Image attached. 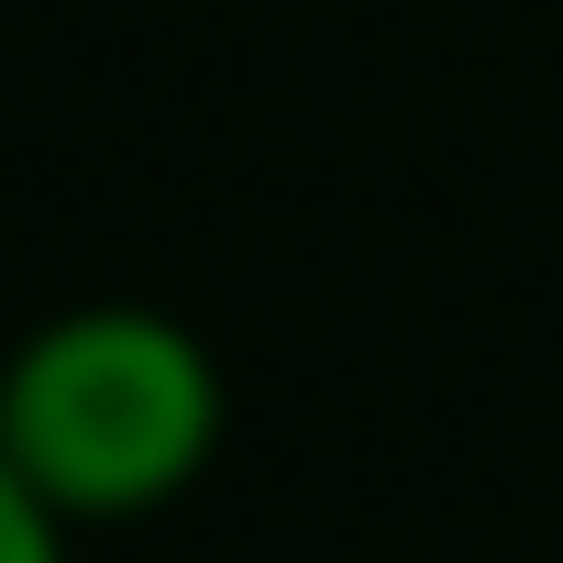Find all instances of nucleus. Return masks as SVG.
Masks as SVG:
<instances>
[{
    "label": "nucleus",
    "mask_w": 563,
    "mask_h": 563,
    "mask_svg": "<svg viewBox=\"0 0 563 563\" xmlns=\"http://www.w3.org/2000/svg\"><path fill=\"white\" fill-rule=\"evenodd\" d=\"M221 365L177 310L78 299L34 321L0 365V464H12L67 530L155 519L221 453Z\"/></svg>",
    "instance_id": "nucleus-1"
},
{
    "label": "nucleus",
    "mask_w": 563,
    "mask_h": 563,
    "mask_svg": "<svg viewBox=\"0 0 563 563\" xmlns=\"http://www.w3.org/2000/svg\"><path fill=\"white\" fill-rule=\"evenodd\" d=\"M0 563H67V519L0 464Z\"/></svg>",
    "instance_id": "nucleus-2"
}]
</instances>
